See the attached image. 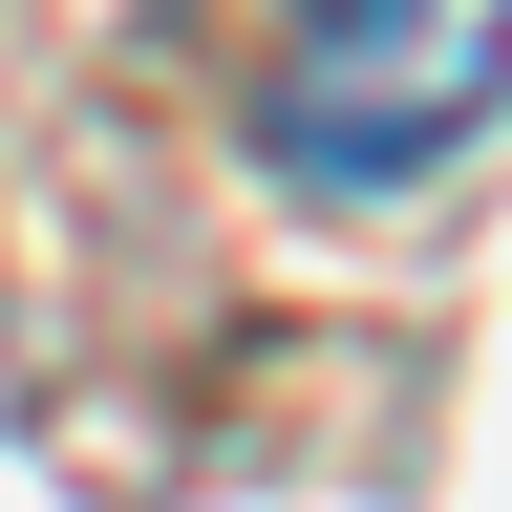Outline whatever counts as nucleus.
<instances>
[{"label":"nucleus","mask_w":512,"mask_h":512,"mask_svg":"<svg viewBox=\"0 0 512 512\" xmlns=\"http://www.w3.org/2000/svg\"><path fill=\"white\" fill-rule=\"evenodd\" d=\"M299 192H427L512 128V0H299L256 86Z\"/></svg>","instance_id":"obj_1"}]
</instances>
